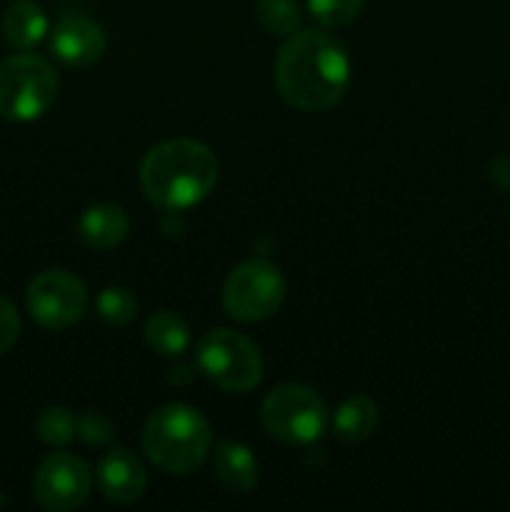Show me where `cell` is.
Returning a JSON list of instances; mask_svg holds the SVG:
<instances>
[{"instance_id":"cell-1","label":"cell","mask_w":510,"mask_h":512,"mask_svg":"<svg viewBox=\"0 0 510 512\" xmlns=\"http://www.w3.org/2000/svg\"><path fill=\"white\" fill-rule=\"evenodd\" d=\"M348 83V50L323 30H295L275 58V85L280 95L303 113H323L338 105Z\"/></svg>"},{"instance_id":"cell-2","label":"cell","mask_w":510,"mask_h":512,"mask_svg":"<svg viewBox=\"0 0 510 512\" xmlns=\"http://www.w3.org/2000/svg\"><path fill=\"white\" fill-rule=\"evenodd\" d=\"M218 183V158L208 145L173 138L148 150L140 165L145 198L163 210H185L203 203Z\"/></svg>"},{"instance_id":"cell-3","label":"cell","mask_w":510,"mask_h":512,"mask_svg":"<svg viewBox=\"0 0 510 512\" xmlns=\"http://www.w3.org/2000/svg\"><path fill=\"white\" fill-rule=\"evenodd\" d=\"M210 448H213V433L208 420L190 405H163L145 423L143 450L150 463L163 473H193L205 463Z\"/></svg>"},{"instance_id":"cell-4","label":"cell","mask_w":510,"mask_h":512,"mask_svg":"<svg viewBox=\"0 0 510 512\" xmlns=\"http://www.w3.org/2000/svg\"><path fill=\"white\" fill-rule=\"evenodd\" d=\"M58 73L40 55L18 53L0 60V115L28 123L48 113L58 95Z\"/></svg>"},{"instance_id":"cell-5","label":"cell","mask_w":510,"mask_h":512,"mask_svg":"<svg viewBox=\"0 0 510 512\" xmlns=\"http://www.w3.org/2000/svg\"><path fill=\"white\" fill-rule=\"evenodd\" d=\"M328 405L313 388L300 383L278 385L260 405V423L285 445H310L328 430Z\"/></svg>"},{"instance_id":"cell-6","label":"cell","mask_w":510,"mask_h":512,"mask_svg":"<svg viewBox=\"0 0 510 512\" xmlns=\"http://www.w3.org/2000/svg\"><path fill=\"white\" fill-rule=\"evenodd\" d=\"M198 368L218 388L248 393L263 380V355L253 340L230 328H215L198 343Z\"/></svg>"},{"instance_id":"cell-7","label":"cell","mask_w":510,"mask_h":512,"mask_svg":"<svg viewBox=\"0 0 510 512\" xmlns=\"http://www.w3.org/2000/svg\"><path fill=\"white\" fill-rule=\"evenodd\" d=\"M223 308L240 323L273 318L285 300V280L268 260H248L230 270L223 283Z\"/></svg>"},{"instance_id":"cell-8","label":"cell","mask_w":510,"mask_h":512,"mask_svg":"<svg viewBox=\"0 0 510 512\" xmlns=\"http://www.w3.org/2000/svg\"><path fill=\"white\" fill-rule=\"evenodd\" d=\"M25 308L40 328L68 330L83 320L88 310V290L83 280L68 270H45L30 280Z\"/></svg>"},{"instance_id":"cell-9","label":"cell","mask_w":510,"mask_h":512,"mask_svg":"<svg viewBox=\"0 0 510 512\" xmlns=\"http://www.w3.org/2000/svg\"><path fill=\"white\" fill-rule=\"evenodd\" d=\"M93 490L88 463L73 453H53L38 465L33 478V498L43 510H78Z\"/></svg>"},{"instance_id":"cell-10","label":"cell","mask_w":510,"mask_h":512,"mask_svg":"<svg viewBox=\"0 0 510 512\" xmlns=\"http://www.w3.org/2000/svg\"><path fill=\"white\" fill-rule=\"evenodd\" d=\"M108 48L103 28L88 18H65L50 33V50L68 68H90Z\"/></svg>"},{"instance_id":"cell-11","label":"cell","mask_w":510,"mask_h":512,"mask_svg":"<svg viewBox=\"0 0 510 512\" xmlns=\"http://www.w3.org/2000/svg\"><path fill=\"white\" fill-rule=\"evenodd\" d=\"M95 480H98V488L103 493V498L118 505L138 503L145 495V490H148L145 465L128 448L108 450L103 455V460H100Z\"/></svg>"},{"instance_id":"cell-12","label":"cell","mask_w":510,"mask_h":512,"mask_svg":"<svg viewBox=\"0 0 510 512\" xmlns=\"http://www.w3.org/2000/svg\"><path fill=\"white\" fill-rule=\"evenodd\" d=\"M215 480L228 493H250L258 483V463L238 440H220L213 453Z\"/></svg>"},{"instance_id":"cell-13","label":"cell","mask_w":510,"mask_h":512,"mask_svg":"<svg viewBox=\"0 0 510 512\" xmlns=\"http://www.w3.org/2000/svg\"><path fill=\"white\" fill-rule=\"evenodd\" d=\"M130 230L128 213L115 203H98L90 205L83 215H80L78 233L85 245L98 250L115 248L125 240Z\"/></svg>"},{"instance_id":"cell-14","label":"cell","mask_w":510,"mask_h":512,"mask_svg":"<svg viewBox=\"0 0 510 512\" xmlns=\"http://www.w3.org/2000/svg\"><path fill=\"white\" fill-rule=\"evenodd\" d=\"M48 33V15L35 0H15L3 15V35L10 48L33 50Z\"/></svg>"},{"instance_id":"cell-15","label":"cell","mask_w":510,"mask_h":512,"mask_svg":"<svg viewBox=\"0 0 510 512\" xmlns=\"http://www.w3.org/2000/svg\"><path fill=\"white\" fill-rule=\"evenodd\" d=\"M378 428V405L368 395H350L333 418V430L343 443H363Z\"/></svg>"},{"instance_id":"cell-16","label":"cell","mask_w":510,"mask_h":512,"mask_svg":"<svg viewBox=\"0 0 510 512\" xmlns=\"http://www.w3.org/2000/svg\"><path fill=\"white\" fill-rule=\"evenodd\" d=\"M145 340H148L153 353L165 355V358H178L188 350L190 330L178 313L158 310L145 323Z\"/></svg>"},{"instance_id":"cell-17","label":"cell","mask_w":510,"mask_h":512,"mask_svg":"<svg viewBox=\"0 0 510 512\" xmlns=\"http://www.w3.org/2000/svg\"><path fill=\"white\" fill-rule=\"evenodd\" d=\"M255 18L270 35H293L300 28L298 0H255Z\"/></svg>"},{"instance_id":"cell-18","label":"cell","mask_w":510,"mask_h":512,"mask_svg":"<svg viewBox=\"0 0 510 512\" xmlns=\"http://www.w3.org/2000/svg\"><path fill=\"white\" fill-rule=\"evenodd\" d=\"M98 313L105 323L123 328V325L133 323L135 315H138V298L133 295V290L113 285V288L100 290Z\"/></svg>"},{"instance_id":"cell-19","label":"cell","mask_w":510,"mask_h":512,"mask_svg":"<svg viewBox=\"0 0 510 512\" xmlns=\"http://www.w3.org/2000/svg\"><path fill=\"white\" fill-rule=\"evenodd\" d=\"M75 425H78V418L70 413L68 408H60V405H53V408H45L43 413L35 420V433L43 440L45 445H65L75 438Z\"/></svg>"},{"instance_id":"cell-20","label":"cell","mask_w":510,"mask_h":512,"mask_svg":"<svg viewBox=\"0 0 510 512\" xmlns=\"http://www.w3.org/2000/svg\"><path fill=\"white\" fill-rule=\"evenodd\" d=\"M365 0H308V13L325 28H343L358 18Z\"/></svg>"},{"instance_id":"cell-21","label":"cell","mask_w":510,"mask_h":512,"mask_svg":"<svg viewBox=\"0 0 510 512\" xmlns=\"http://www.w3.org/2000/svg\"><path fill=\"white\" fill-rule=\"evenodd\" d=\"M75 435L83 440L85 445H95V448H103L115 440V425L110 423V418H105L103 413H80L78 425H75Z\"/></svg>"},{"instance_id":"cell-22","label":"cell","mask_w":510,"mask_h":512,"mask_svg":"<svg viewBox=\"0 0 510 512\" xmlns=\"http://www.w3.org/2000/svg\"><path fill=\"white\" fill-rule=\"evenodd\" d=\"M20 335V315L8 298L0 295V355L8 353Z\"/></svg>"},{"instance_id":"cell-23","label":"cell","mask_w":510,"mask_h":512,"mask_svg":"<svg viewBox=\"0 0 510 512\" xmlns=\"http://www.w3.org/2000/svg\"><path fill=\"white\" fill-rule=\"evenodd\" d=\"M493 178L500 185H510V158H500L493 168Z\"/></svg>"},{"instance_id":"cell-24","label":"cell","mask_w":510,"mask_h":512,"mask_svg":"<svg viewBox=\"0 0 510 512\" xmlns=\"http://www.w3.org/2000/svg\"><path fill=\"white\" fill-rule=\"evenodd\" d=\"M0 505H3V493H0Z\"/></svg>"}]
</instances>
